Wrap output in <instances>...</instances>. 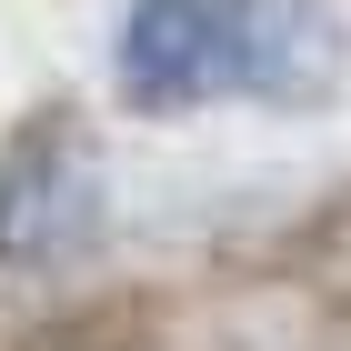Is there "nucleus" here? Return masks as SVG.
I'll use <instances>...</instances> for the list:
<instances>
[{
	"label": "nucleus",
	"instance_id": "f257e3e1",
	"mask_svg": "<svg viewBox=\"0 0 351 351\" xmlns=\"http://www.w3.org/2000/svg\"><path fill=\"white\" fill-rule=\"evenodd\" d=\"M351 81V21L331 0H131L110 40V90L141 121H191L221 101L331 110Z\"/></svg>",
	"mask_w": 351,
	"mask_h": 351
},
{
	"label": "nucleus",
	"instance_id": "f03ea898",
	"mask_svg": "<svg viewBox=\"0 0 351 351\" xmlns=\"http://www.w3.org/2000/svg\"><path fill=\"white\" fill-rule=\"evenodd\" d=\"M101 141H90L81 101H30L0 141V281H40V271H71L101 241Z\"/></svg>",
	"mask_w": 351,
	"mask_h": 351
},
{
	"label": "nucleus",
	"instance_id": "7ed1b4c3",
	"mask_svg": "<svg viewBox=\"0 0 351 351\" xmlns=\"http://www.w3.org/2000/svg\"><path fill=\"white\" fill-rule=\"evenodd\" d=\"M171 331H181L171 281H90L40 301L0 351H171Z\"/></svg>",
	"mask_w": 351,
	"mask_h": 351
},
{
	"label": "nucleus",
	"instance_id": "20e7f679",
	"mask_svg": "<svg viewBox=\"0 0 351 351\" xmlns=\"http://www.w3.org/2000/svg\"><path fill=\"white\" fill-rule=\"evenodd\" d=\"M341 261H351V181H331L311 211H291L281 231H261V241L241 251L251 281H331Z\"/></svg>",
	"mask_w": 351,
	"mask_h": 351
},
{
	"label": "nucleus",
	"instance_id": "39448f33",
	"mask_svg": "<svg viewBox=\"0 0 351 351\" xmlns=\"http://www.w3.org/2000/svg\"><path fill=\"white\" fill-rule=\"evenodd\" d=\"M322 322L351 331V271H331V281H322Z\"/></svg>",
	"mask_w": 351,
	"mask_h": 351
}]
</instances>
